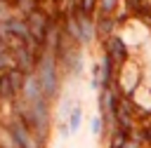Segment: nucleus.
Wrapping results in <instances>:
<instances>
[{
	"instance_id": "nucleus-1",
	"label": "nucleus",
	"mask_w": 151,
	"mask_h": 148,
	"mask_svg": "<svg viewBox=\"0 0 151 148\" xmlns=\"http://www.w3.org/2000/svg\"><path fill=\"white\" fill-rule=\"evenodd\" d=\"M80 120H83V110H80V108H76V110L71 113V117H68V132H78Z\"/></svg>"
},
{
	"instance_id": "nucleus-2",
	"label": "nucleus",
	"mask_w": 151,
	"mask_h": 148,
	"mask_svg": "<svg viewBox=\"0 0 151 148\" xmlns=\"http://www.w3.org/2000/svg\"><path fill=\"white\" fill-rule=\"evenodd\" d=\"M99 122H101V120H99V117H92V120H90V129H92V132H94V134H97V132H99V127H101V125H99Z\"/></svg>"
}]
</instances>
